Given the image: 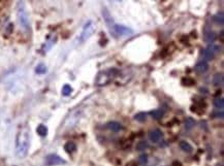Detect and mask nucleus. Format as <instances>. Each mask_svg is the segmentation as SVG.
Masks as SVG:
<instances>
[{
    "mask_svg": "<svg viewBox=\"0 0 224 166\" xmlns=\"http://www.w3.org/2000/svg\"><path fill=\"white\" fill-rule=\"evenodd\" d=\"M30 146L29 131L27 128H23L17 135V142H16V154L19 158L23 159L27 156L28 150Z\"/></svg>",
    "mask_w": 224,
    "mask_h": 166,
    "instance_id": "obj_1",
    "label": "nucleus"
},
{
    "mask_svg": "<svg viewBox=\"0 0 224 166\" xmlns=\"http://www.w3.org/2000/svg\"><path fill=\"white\" fill-rule=\"evenodd\" d=\"M18 19L19 23H20L21 27L24 30H28L30 28V22L29 18H28V13L25 7L24 2H20L18 4Z\"/></svg>",
    "mask_w": 224,
    "mask_h": 166,
    "instance_id": "obj_2",
    "label": "nucleus"
},
{
    "mask_svg": "<svg viewBox=\"0 0 224 166\" xmlns=\"http://www.w3.org/2000/svg\"><path fill=\"white\" fill-rule=\"evenodd\" d=\"M112 27H113V31L115 32V34H117L118 36L127 37V36H131V35L133 34V30L127 26H124V25L115 24Z\"/></svg>",
    "mask_w": 224,
    "mask_h": 166,
    "instance_id": "obj_3",
    "label": "nucleus"
},
{
    "mask_svg": "<svg viewBox=\"0 0 224 166\" xmlns=\"http://www.w3.org/2000/svg\"><path fill=\"white\" fill-rule=\"evenodd\" d=\"M93 32H94V24H93L92 21H89V22L84 26V29H83V31H82V34L80 37V40L82 43L86 41L87 39L90 38L91 35L93 34Z\"/></svg>",
    "mask_w": 224,
    "mask_h": 166,
    "instance_id": "obj_4",
    "label": "nucleus"
},
{
    "mask_svg": "<svg viewBox=\"0 0 224 166\" xmlns=\"http://www.w3.org/2000/svg\"><path fill=\"white\" fill-rule=\"evenodd\" d=\"M219 52H220V46H215V44H211V46H208L206 50H204V57L210 61V60H213L215 58L216 53Z\"/></svg>",
    "mask_w": 224,
    "mask_h": 166,
    "instance_id": "obj_5",
    "label": "nucleus"
},
{
    "mask_svg": "<svg viewBox=\"0 0 224 166\" xmlns=\"http://www.w3.org/2000/svg\"><path fill=\"white\" fill-rule=\"evenodd\" d=\"M46 165H49V166H54V165L64 164L65 161L63 160L61 157H59L58 155L52 154V155H49L48 157L46 158Z\"/></svg>",
    "mask_w": 224,
    "mask_h": 166,
    "instance_id": "obj_6",
    "label": "nucleus"
},
{
    "mask_svg": "<svg viewBox=\"0 0 224 166\" xmlns=\"http://www.w3.org/2000/svg\"><path fill=\"white\" fill-rule=\"evenodd\" d=\"M162 137V132L159 129H154L149 132V139L153 142H158Z\"/></svg>",
    "mask_w": 224,
    "mask_h": 166,
    "instance_id": "obj_7",
    "label": "nucleus"
},
{
    "mask_svg": "<svg viewBox=\"0 0 224 166\" xmlns=\"http://www.w3.org/2000/svg\"><path fill=\"white\" fill-rule=\"evenodd\" d=\"M209 69V64L206 61H200L198 62L194 66V71L196 73H205Z\"/></svg>",
    "mask_w": 224,
    "mask_h": 166,
    "instance_id": "obj_8",
    "label": "nucleus"
},
{
    "mask_svg": "<svg viewBox=\"0 0 224 166\" xmlns=\"http://www.w3.org/2000/svg\"><path fill=\"white\" fill-rule=\"evenodd\" d=\"M215 38H216V35H215V33H214L213 31H206L205 32V34H204V40L206 41V43H213L214 40H215Z\"/></svg>",
    "mask_w": 224,
    "mask_h": 166,
    "instance_id": "obj_9",
    "label": "nucleus"
},
{
    "mask_svg": "<svg viewBox=\"0 0 224 166\" xmlns=\"http://www.w3.org/2000/svg\"><path fill=\"white\" fill-rule=\"evenodd\" d=\"M223 81H224L223 73H221V72L220 73H216L213 78V85L215 87H219V86H221L223 84Z\"/></svg>",
    "mask_w": 224,
    "mask_h": 166,
    "instance_id": "obj_10",
    "label": "nucleus"
},
{
    "mask_svg": "<svg viewBox=\"0 0 224 166\" xmlns=\"http://www.w3.org/2000/svg\"><path fill=\"white\" fill-rule=\"evenodd\" d=\"M180 146V149L182 150L183 152H185V153H191L192 152V147H191V144H189V142L185 141V140H182V141H180L179 144Z\"/></svg>",
    "mask_w": 224,
    "mask_h": 166,
    "instance_id": "obj_11",
    "label": "nucleus"
},
{
    "mask_svg": "<svg viewBox=\"0 0 224 166\" xmlns=\"http://www.w3.org/2000/svg\"><path fill=\"white\" fill-rule=\"evenodd\" d=\"M108 128L109 130H112V131H114V132H119L121 129H122V126H121L120 123L115 122V121H114V122H109L108 124Z\"/></svg>",
    "mask_w": 224,
    "mask_h": 166,
    "instance_id": "obj_12",
    "label": "nucleus"
},
{
    "mask_svg": "<svg viewBox=\"0 0 224 166\" xmlns=\"http://www.w3.org/2000/svg\"><path fill=\"white\" fill-rule=\"evenodd\" d=\"M184 126H185L186 130H191L195 126V120L193 118H191V117H188L185 120V122H184Z\"/></svg>",
    "mask_w": 224,
    "mask_h": 166,
    "instance_id": "obj_13",
    "label": "nucleus"
},
{
    "mask_svg": "<svg viewBox=\"0 0 224 166\" xmlns=\"http://www.w3.org/2000/svg\"><path fill=\"white\" fill-rule=\"evenodd\" d=\"M149 148V144L148 141H146V140H141V141H139L136 144V146H135V150L136 151H145V150H147Z\"/></svg>",
    "mask_w": 224,
    "mask_h": 166,
    "instance_id": "obj_14",
    "label": "nucleus"
},
{
    "mask_svg": "<svg viewBox=\"0 0 224 166\" xmlns=\"http://www.w3.org/2000/svg\"><path fill=\"white\" fill-rule=\"evenodd\" d=\"M64 150L67 152V153H73L74 151L76 150V146L73 141H68L65 144L64 146Z\"/></svg>",
    "mask_w": 224,
    "mask_h": 166,
    "instance_id": "obj_15",
    "label": "nucleus"
},
{
    "mask_svg": "<svg viewBox=\"0 0 224 166\" xmlns=\"http://www.w3.org/2000/svg\"><path fill=\"white\" fill-rule=\"evenodd\" d=\"M151 116L155 120H160L164 116V111H162V109H155V111H151Z\"/></svg>",
    "mask_w": 224,
    "mask_h": 166,
    "instance_id": "obj_16",
    "label": "nucleus"
},
{
    "mask_svg": "<svg viewBox=\"0 0 224 166\" xmlns=\"http://www.w3.org/2000/svg\"><path fill=\"white\" fill-rule=\"evenodd\" d=\"M213 20H214V22H215L216 24L223 25L224 24V15H223L222 11H220V13H218L217 15L214 16Z\"/></svg>",
    "mask_w": 224,
    "mask_h": 166,
    "instance_id": "obj_17",
    "label": "nucleus"
},
{
    "mask_svg": "<svg viewBox=\"0 0 224 166\" xmlns=\"http://www.w3.org/2000/svg\"><path fill=\"white\" fill-rule=\"evenodd\" d=\"M36 132L38 133V135H40V136H46V134H48V128L46 127L45 125H39L38 127L36 128Z\"/></svg>",
    "mask_w": 224,
    "mask_h": 166,
    "instance_id": "obj_18",
    "label": "nucleus"
},
{
    "mask_svg": "<svg viewBox=\"0 0 224 166\" xmlns=\"http://www.w3.org/2000/svg\"><path fill=\"white\" fill-rule=\"evenodd\" d=\"M214 106H215L216 108L222 109L223 107H224V100H223V98H217V99L214 100Z\"/></svg>",
    "mask_w": 224,
    "mask_h": 166,
    "instance_id": "obj_19",
    "label": "nucleus"
},
{
    "mask_svg": "<svg viewBox=\"0 0 224 166\" xmlns=\"http://www.w3.org/2000/svg\"><path fill=\"white\" fill-rule=\"evenodd\" d=\"M46 67L45 64H38L35 68V72L37 74H45L46 72Z\"/></svg>",
    "mask_w": 224,
    "mask_h": 166,
    "instance_id": "obj_20",
    "label": "nucleus"
},
{
    "mask_svg": "<svg viewBox=\"0 0 224 166\" xmlns=\"http://www.w3.org/2000/svg\"><path fill=\"white\" fill-rule=\"evenodd\" d=\"M134 119L137 121V122L143 123V122H145V121L147 120V114H145V113H139V114H136L134 116Z\"/></svg>",
    "mask_w": 224,
    "mask_h": 166,
    "instance_id": "obj_21",
    "label": "nucleus"
},
{
    "mask_svg": "<svg viewBox=\"0 0 224 166\" xmlns=\"http://www.w3.org/2000/svg\"><path fill=\"white\" fill-rule=\"evenodd\" d=\"M72 92V88L70 87L69 85H64L62 88V94L64 95V96H68V95H70V93Z\"/></svg>",
    "mask_w": 224,
    "mask_h": 166,
    "instance_id": "obj_22",
    "label": "nucleus"
},
{
    "mask_svg": "<svg viewBox=\"0 0 224 166\" xmlns=\"http://www.w3.org/2000/svg\"><path fill=\"white\" fill-rule=\"evenodd\" d=\"M102 15H103V18L104 20H106V22L109 24V22H113V20H112L111 16H109V13L108 10H106V8H103L102 9Z\"/></svg>",
    "mask_w": 224,
    "mask_h": 166,
    "instance_id": "obj_23",
    "label": "nucleus"
},
{
    "mask_svg": "<svg viewBox=\"0 0 224 166\" xmlns=\"http://www.w3.org/2000/svg\"><path fill=\"white\" fill-rule=\"evenodd\" d=\"M147 162H148V155H146V154H143V155H141L139 157V164L145 165Z\"/></svg>",
    "mask_w": 224,
    "mask_h": 166,
    "instance_id": "obj_24",
    "label": "nucleus"
},
{
    "mask_svg": "<svg viewBox=\"0 0 224 166\" xmlns=\"http://www.w3.org/2000/svg\"><path fill=\"white\" fill-rule=\"evenodd\" d=\"M213 117H214V118H220V119H222L223 117H224L223 111L221 109L220 113H219V111H217V113H214V114H213Z\"/></svg>",
    "mask_w": 224,
    "mask_h": 166,
    "instance_id": "obj_25",
    "label": "nucleus"
},
{
    "mask_svg": "<svg viewBox=\"0 0 224 166\" xmlns=\"http://www.w3.org/2000/svg\"><path fill=\"white\" fill-rule=\"evenodd\" d=\"M119 1H120V0H119Z\"/></svg>",
    "mask_w": 224,
    "mask_h": 166,
    "instance_id": "obj_26",
    "label": "nucleus"
}]
</instances>
